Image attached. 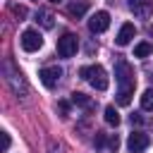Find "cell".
<instances>
[{
    "label": "cell",
    "instance_id": "cell-10",
    "mask_svg": "<svg viewBox=\"0 0 153 153\" xmlns=\"http://www.w3.org/2000/svg\"><path fill=\"white\" fill-rule=\"evenodd\" d=\"M134 36H136V29H134V24L127 22V24L120 26V33L115 36V43H117V45H129Z\"/></svg>",
    "mask_w": 153,
    "mask_h": 153
},
{
    "label": "cell",
    "instance_id": "cell-6",
    "mask_svg": "<svg viewBox=\"0 0 153 153\" xmlns=\"http://www.w3.org/2000/svg\"><path fill=\"white\" fill-rule=\"evenodd\" d=\"M60 76H62V69H60L57 65L43 67V69L38 72V79H41V84H43L45 88H55V86H57V81H60Z\"/></svg>",
    "mask_w": 153,
    "mask_h": 153
},
{
    "label": "cell",
    "instance_id": "cell-2",
    "mask_svg": "<svg viewBox=\"0 0 153 153\" xmlns=\"http://www.w3.org/2000/svg\"><path fill=\"white\" fill-rule=\"evenodd\" d=\"M5 79H7L10 88H12L17 96L26 98L29 86H26V81H24V74H22V72H17V69H12V62H5Z\"/></svg>",
    "mask_w": 153,
    "mask_h": 153
},
{
    "label": "cell",
    "instance_id": "cell-3",
    "mask_svg": "<svg viewBox=\"0 0 153 153\" xmlns=\"http://www.w3.org/2000/svg\"><path fill=\"white\" fill-rule=\"evenodd\" d=\"M115 79H117L120 88H131V91H134V84H136L134 69H131L124 60H117V65H115Z\"/></svg>",
    "mask_w": 153,
    "mask_h": 153
},
{
    "label": "cell",
    "instance_id": "cell-11",
    "mask_svg": "<svg viewBox=\"0 0 153 153\" xmlns=\"http://www.w3.org/2000/svg\"><path fill=\"white\" fill-rule=\"evenodd\" d=\"M67 12H69L72 17H84V14L88 12V2H86V0H79V2H76V0H74V2L67 5Z\"/></svg>",
    "mask_w": 153,
    "mask_h": 153
},
{
    "label": "cell",
    "instance_id": "cell-19",
    "mask_svg": "<svg viewBox=\"0 0 153 153\" xmlns=\"http://www.w3.org/2000/svg\"><path fill=\"white\" fill-rule=\"evenodd\" d=\"M108 146H110V151H112V153H117V148H120V136H117V134H112V136L108 139Z\"/></svg>",
    "mask_w": 153,
    "mask_h": 153
},
{
    "label": "cell",
    "instance_id": "cell-9",
    "mask_svg": "<svg viewBox=\"0 0 153 153\" xmlns=\"http://www.w3.org/2000/svg\"><path fill=\"white\" fill-rule=\"evenodd\" d=\"M129 10L141 17V19H148L153 14V0H129Z\"/></svg>",
    "mask_w": 153,
    "mask_h": 153
},
{
    "label": "cell",
    "instance_id": "cell-23",
    "mask_svg": "<svg viewBox=\"0 0 153 153\" xmlns=\"http://www.w3.org/2000/svg\"><path fill=\"white\" fill-rule=\"evenodd\" d=\"M50 2H60V0H50Z\"/></svg>",
    "mask_w": 153,
    "mask_h": 153
},
{
    "label": "cell",
    "instance_id": "cell-20",
    "mask_svg": "<svg viewBox=\"0 0 153 153\" xmlns=\"http://www.w3.org/2000/svg\"><path fill=\"white\" fill-rule=\"evenodd\" d=\"M10 143H12L10 134H7V131H2V153H5V151H10Z\"/></svg>",
    "mask_w": 153,
    "mask_h": 153
},
{
    "label": "cell",
    "instance_id": "cell-8",
    "mask_svg": "<svg viewBox=\"0 0 153 153\" xmlns=\"http://www.w3.org/2000/svg\"><path fill=\"white\" fill-rule=\"evenodd\" d=\"M108 26H110V14H108L105 10H98L96 14H91V19H88V29H91L93 33H103Z\"/></svg>",
    "mask_w": 153,
    "mask_h": 153
},
{
    "label": "cell",
    "instance_id": "cell-1",
    "mask_svg": "<svg viewBox=\"0 0 153 153\" xmlns=\"http://www.w3.org/2000/svg\"><path fill=\"white\" fill-rule=\"evenodd\" d=\"M79 76H81V79H86L96 91H105V88H108V84H110L108 72H105L100 65H86V67H81V69H79Z\"/></svg>",
    "mask_w": 153,
    "mask_h": 153
},
{
    "label": "cell",
    "instance_id": "cell-5",
    "mask_svg": "<svg viewBox=\"0 0 153 153\" xmlns=\"http://www.w3.org/2000/svg\"><path fill=\"white\" fill-rule=\"evenodd\" d=\"M79 48V41L74 33H65L62 38H57V55L60 57H72Z\"/></svg>",
    "mask_w": 153,
    "mask_h": 153
},
{
    "label": "cell",
    "instance_id": "cell-15",
    "mask_svg": "<svg viewBox=\"0 0 153 153\" xmlns=\"http://www.w3.org/2000/svg\"><path fill=\"white\" fill-rule=\"evenodd\" d=\"M105 122H108L110 127H117V124H120V112H117L112 105L105 108Z\"/></svg>",
    "mask_w": 153,
    "mask_h": 153
},
{
    "label": "cell",
    "instance_id": "cell-4",
    "mask_svg": "<svg viewBox=\"0 0 153 153\" xmlns=\"http://www.w3.org/2000/svg\"><path fill=\"white\" fill-rule=\"evenodd\" d=\"M19 45H22L26 53H36V50H41V45H43V36H41L38 31H33V29H26V31L22 33V38H19Z\"/></svg>",
    "mask_w": 153,
    "mask_h": 153
},
{
    "label": "cell",
    "instance_id": "cell-18",
    "mask_svg": "<svg viewBox=\"0 0 153 153\" xmlns=\"http://www.w3.org/2000/svg\"><path fill=\"white\" fill-rule=\"evenodd\" d=\"M12 12H14V17H19V22L26 17V7L24 5H12Z\"/></svg>",
    "mask_w": 153,
    "mask_h": 153
},
{
    "label": "cell",
    "instance_id": "cell-13",
    "mask_svg": "<svg viewBox=\"0 0 153 153\" xmlns=\"http://www.w3.org/2000/svg\"><path fill=\"white\" fill-rule=\"evenodd\" d=\"M36 22H38L43 29H53V26H55L53 14H50V12H45V10H38V12H36Z\"/></svg>",
    "mask_w": 153,
    "mask_h": 153
},
{
    "label": "cell",
    "instance_id": "cell-14",
    "mask_svg": "<svg viewBox=\"0 0 153 153\" xmlns=\"http://www.w3.org/2000/svg\"><path fill=\"white\" fill-rule=\"evenodd\" d=\"M151 53H153V43H146L143 41V43H136L134 45V57H148Z\"/></svg>",
    "mask_w": 153,
    "mask_h": 153
},
{
    "label": "cell",
    "instance_id": "cell-17",
    "mask_svg": "<svg viewBox=\"0 0 153 153\" xmlns=\"http://www.w3.org/2000/svg\"><path fill=\"white\" fill-rule=\"evenodd\" d=\"M131 96H134L131 88H120V91H117V103H120V105H129V103H131Z\"/></svg>",
    "mask_w": 153,
    "mask_h": 153
},
{
    "label": "cell",
    "instance_id": "cell-22",
    "mask_svg": "<svg viewBox=\"0 0 153 153\" xmlns=\"http://www.w3.org/2000/svg\"><path fill=\"white\" fill-rule=\"evenodd\" d=\"M103 141H105V134H100V131H98V136H96V146L100 148V146H103Z\"/></svg>",
    "mask_w": 153,
    "mask_h": 153
},
{
    "label": "cell",
    "instance_id": "cell-16",
    "mask_svg": "<svg viewBox=\"0 0 153 153\" xmlns=\"http://www.w3.org/2000/svg\"><path fill=\"white\" fill-rule=\"evenodd\" d=\"M141 108L143 110H153V88H146L143 93H141Z\"/></svg>",
    "mask_w": 153,
    "mask_h": 153
},
{
    "label": "cell",
    "instance_id": "cell-12",
    "mask_svg": "<svg viewBox=\"0 0 153 153\" xmlns=\"http://www.w3.org/2000/svg\"><path fill=\"white\" fill-rule=\"evenodd\" d=\"M72 103H74V105H79V108H84V110H91V108H93V100H91L86 93H79V91H76V93H72Z\"/></svg>",
    "mask_w": 153,
    "mask_h": 153
},
{
    "label": "cell",
    "instance_id": "cell-7",
    "mask_svg": "<svg viewBox=\"0 0 153 153\" xmlns=\"http://www.w3.org/2000/svg\"><path fill=\"white\" fill-rule=\"evenodd\" d=\"M148 143H151V139H148L143 131H131L129 139H127V148H129V153H143V151L148 148Z\"/></svg>",
    "mask_w": 153,
    "mask_h": 153
},
{
    "label": "cell",
    "instance_id": "cell-21",
    "mask_svg": "<svg viewBox=\"0 0 153 153\" xmlns=\"http://www.w3.org/2000/svg\"><path fill=\"white\" fill-rule=\"evenodd\" d=\"M129 122H131V124H141V122H143V117H141L139 112H134V115H129Z\"/></svg>",
    "mask_w": 153,
    "mask_h": 153
}]
</instances>
